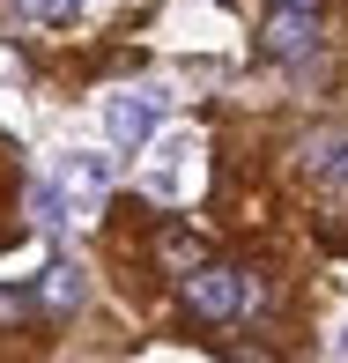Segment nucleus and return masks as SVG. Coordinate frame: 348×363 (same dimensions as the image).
I'll return each instance as SVG.
<instances>
[{"mask_svg":"<svg viewBox=\"0 0 348 363\" xmlns=\"http://www.w3.org/2000/svg\"><path fill=\"white\" fill-rule=\"evenodd\" d=\"M186 304L201 311V319L230 326V319H245V311L259 304V282H252L245 267H208V259H201V267L186 274Z\"/></svg>","mask_w":348,"mask_h":363,"instance_id":"1","label":"nucleus"},{"mask_svg":"<svg viewBox=\"0 0 348 363\" xmlns=\"http://www.w3.org/2000/svg\"><path fill=\"white\" fill-rule=\"evenodd\" d=\"M156 119H163V104L148 89H111L104 96V134H111V148H141L148 134H156Z\"/></svg>","mask_w":348,"mask_h":363,"instance_id":"2","label":"nucleus"},{"mask_svg":"<svg viewBox=\"0 0 348 363\" xmlns=\"http://www.w3.org/2000/svg\"><path fill=\"white\" fill-rule=\"evenodd\" d=\"M311 45H319V23H311V8H289V0H281V15H267V30H259V52L267 60H304Z\"/></svg>","mask_w":348,"mask_h":363,"instance_id":"3","label":"nucleus"},{"mask_svg":"<svg viewBox=\"0 0 348 363\" xmlns=\"http://www.w3.org/2000/svg\"><path fill=\"white\" fill-rule=\"evenodd\" d=\"M186 156H193V141L178 134L156 163H148V193H156V201H178V193H186V178H193V171H186Z\"/></svg>","mask_w":348,"mask_h":363,"instance_id":"4","label":"nucleus"},{"mask_svg":"<svg viewBox=\"0 0 348 363\" xmlns=\"http://www.w3.org/2000/svg\"><path fill=\"white\" fill-rule=\"evenodd\" d=\"M82 296H89V282H82V267H67V259L38 282V304H45V311H74Z\"/></svg>","mask_w":348,"mask_h":363,"instance_id":"5","label":"nucleus"},{"mask_svg":"<svg viewBox=\"0 0 348 363\" xmlns=\"http://www.w3.org/2000/svg\"><path fill=\"white\" fill-rule=\"evenodd\" d=\"M30 216H38L45 230H67V223H74V201H67V186L38 178V186H30Z\"/></svg>","mask_w":348,"mask_h":363,"instance_id":"6","label":"nucleus"},{"mask_svg":"<svg viewBox=\"0 0 348 363\" xmlns=\"http://www.w3.org/2000/svg\"><path fill=\"white\" fill-rule=\"evenodd\" d=\"M67 186H74V193H104V186H111V163L89 156V148H67Z\"/></svg>","mask_w":348,"mask_h":363,"instance_id":"7","label":"nucleus"},{"mask_svg":"<svg viewBox=\"0 0 348 363\" xmlns=\"http://www.w3.org/2000/svg\"><path fill=\"white\" fill-rule=\"evenodd\" d=\"M15 8H23L30 23H67V15L82 8V0H15Z\"/></svg>","mask_w":348,"mask_h":363,"instance_id":"8","label":"nucleus"},{"mask_svg":"<svg viewBox=\"0 0 348 363\" xmlns=\"http://www.w3.org/2000/svg\"><path fill=\"white\" fill-rule=\"evenodd\" d=\"M201 259H208V252H201L193 238H163V267H186V274H193Z\"/></svg>","mask_w":348,"mask_h":363,"instance_id":"9","label":"nucleus"},{"mask_svg":"<svg viewBox=\"0 0 348 363\" xmlns=\"http://www.w3.org/2000/svg\"><path fill=\"white\" fill-rule=\"evenodd\" d=\"M30 319V296H15V289H0V326H23Z\"/></svg>","mask_w":348,"mask_h":363,"instance_id":"10","label":"nucleus"},{"mask_svg":"<svg viewBox=\"0 0 348 363\" xmlns=\"http://www.w3.org/2000/svg\"><path fill=\"white\" fill-rule=\"evenodd\" d=\"M326 178H334V186H348V141H341V156H326Z\"/></svg>","mask_w":348,"mask_h":363,"instance_id":"11","label":"nucleus"},{"mask_svg":"<svg viewBox=\"0 0 348 363\" xmlns=\"http://www.w3.org/2000/svg\"><path fill=\"white\" fill-rule=\"evenodd\" d=\"M0 82H15V60H8V52H0Z\"/></svg>","mask_w":348,"mask_h":363,"instance_id":"12","label":"nucleus"},{"mask_svg":"<svg viewBox=\"0 0 348 363\" xmlns=\"http://www.w3.org/2000/svg\"><path fill=\"white\" fill-rule=\"evenodd\" d=\"M289 8H311V0H289Z\"/></svg>","mask_w":348,"mask_h":363,"instance_id":"13","label":"nucleus"},{"mask_svg":"<svg viewBox=\"0 0 348 363\" xmlns=\"http://www.w3.org/2000/svg\"><path fill=\"white\" fill-rule=\"evenodd\" d=\"M341 356H348V334H341Z\"/></svg>","mask_w":348,"mask_h":363,"instance_id":"14","label":"nucleus"}]
</instances>
